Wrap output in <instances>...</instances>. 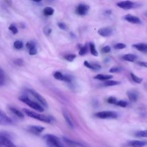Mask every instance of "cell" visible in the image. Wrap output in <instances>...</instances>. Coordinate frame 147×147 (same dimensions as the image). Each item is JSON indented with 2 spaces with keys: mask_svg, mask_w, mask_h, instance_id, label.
<instances>
[{
  "mask_svg": "<svg viewBox=\"0 0 147 147\" xmlns=\"http://www.w3.org/2000/svg\"><path fill=\"white\" fill-rule=\"evenodd\" d=\"M137 64L141 67L147 68V62H145V61H137Z\"/></svg>",
  "mask_w": 147,
  "mask_h": 147,
  "instance_id": "cell-42",
  "label": "cell"
},
{
  "mask_svg": "<svg viewBox=\"0 0 147 147\" xmlns=\"http://www.w3.org/2000/svg\"><path fill=\"white\" fill-rule=\"evenodd\" d=\"M47 143L49 147H63L59 139L52 134H47L44 136Z\"/></svg>",
  "mask_w": 147,
  "mask_h": 147,
  "instance_id": "cell-3",
  "label": "cell"
},
{
  "mask_svg": "<svg viewBox=\"0 0 147 147\" xmlns=\"http://www.w3.org/2000/svg\"><path fill=\"white\" fill-rule=\"evenodd\" d=\"M0 147H16L8 137L0 135Z\"/></svg>",
  "mask_w": 147,
  "mask_h": 147,
  "instance_id": "cell-9",
  "label": "cell"
},
{
  "mask_svg": "<svg viewBox=\"0 0 147 147\" xmlns=\"http://www.w3.org/2000/svg\"><path fill=\"white\" fill-rule=\"evenodd\" d=\"M75 147H77V146H75Z\"/></svg>",
  "mask_w": 147,
  "mask_h": 147,
  "instance_id": "cell-46",
  "label": "cell"
},
{
  "mask_svg": "<svg viewBox=\"0 0 147 147\" xmlns=\"http://www.w3.org/2000/svg\"><path fill=\"white\" fill-rule=\"evenodd\" d=\"M9 29L10 30V31L13 33V34H17L18 33V29L17 27H16L15 25H14L13 24H11L9 27Z\"/></svg>",
  "mask_w": 147,
  "mask_h": 147,
  "instance_id": "cell-35",
  "label": "cell"
},
{
  "mask_svg": "<svg viewBox=\"0 0 147 147\" xmlns=\"http://www.w3.org/2000/svg\"><path fill=\"white\" fill-rule=\"evenodd\" d=\"M52 32V29L49 27H46L44 29V33L46 35H49L51 34Z\"/></svg>",
  "mask_w": 147,
  "mask_h": 147,
  "instance_id": "cell-43",
  "label": "cell"
},
{
  "mask_svg": "<svg viewBox=\"0 0 147 147\" xmlns=\"http://www.w3.org/2000/svg\"><path fill=\"white\" fill-rule=\"evenodd\" d=\"M135 136L138 137H147V130L137 132L135 133Z\"/></svg>",
  "mask_w": 147,
  "mask_h": 147,
  "instance_id": "cell-29",
  "label": "cell"
},
{
  "mask_svg": "<svg viewBox=\"0 0 147 147\" xmlns=\"http://www.w3.org/2000/svg\"><path fill=\"white\" fill-rule=\"evenodd\" d=\"M24 44L23 42L21 40H16L14 43V47L15 48L17 49H20L23 48Z\"/></svg>",
  "mask_w": 147,
  "mask_h": 147,
  "instance_id": "cell-28",
  "label": "cell"
},
{
  "mask_svg": "<svg viewBox=\"0 0 147 147\" xmlns=\"http://www.w3.org/2000/svg\"><path fill=\"white\" fill-rule=\"evenodd\" d=\"M90 9V6L88 5L80 4H79L76 9V12L78 15L80 16H85L88 13Z\"/></svg>",
  "mask_w": 147,
  "mask_h": 147,
  "instance_id": "cell-8",
  "label": "cell"
},
{
  "mask_svg": "<svg viewBox=\"0 0 147 147\" xmlns=\"http://www.w3.org/2000/svg\"><path fill=\"white\" fill-rule=\"evenodd\" d=\"M147 144L146 141L133 140L129 142V145L131 147H143Z\"/></svg>",
  "mask_w": 147,
  "mask_h": 147,
  "instance_id": "cell-15",
  "label": "cell"
},
{
  "mask_svg": "<svg viewBox=\"0 0 147 147\" xmlns=\"http://www.w3.org/2000/svg\"><path fill=\"white\" fill-rule=\"evenodd\" d=\"M84 65L87 68L93 70H98L101 68V66L99 65H98V64H91L86 60L84 61Z\"/></svg>",
  "mask_w": 147,
  "mask_h": 147,
  "instance_id": "cell-16",
  "label": "cell"
},
{
  "mask_svg": "<svg viewBox=\"0 0 147 147\" xmlns=\"http://www.w3.org/2000/svg\"><path fill=\"white\" fill-rule=\"evenodd\" d=\"M130 77H131L132 79L133 80L135 83H137L140 84L143 82V78L138 77L136 75H134L133 73H130Z\"/></svg>",
  "mask_w": 147,
  "mask_h": 147,
  "instance_id": "cell-25",
  "label": "cell"
},
{
  "mask_svg": "<svg viewBox=\"0 0 147 147\" xmlns=\"http://www.w3.org/2000/svg\"><path fill=\"white\" fill-rule=\"evenodd\" d=\"M26 47H27V48L29 49V50L30 49H31L32 48H34V47H36V45H35V43L34 41H28V43H27V44H26Z\"/></svg>",
  "mask_w": 147,
  "mask_h": 147,
  "instance_id": "cell-37",
  "label": "cell"
},
{
  "mask_svg": "<svg viewBox=\"0 0 147 147\" xmlns=\"http://www.w3.org/2000/svg\"><path fill=\"white\" fill-rule=\"evenodd\" d=\"M54 77L55 79L58 80H63L64 79V75L62 73L59 72V71H56L54 74Z\"/></svg>",
  "mask_w": 147,
  "mask_h": 147,
  "instance_id": "cell-27",
  "label": "cell"
},
{
  "mask_svg": "<svg viewBox=\"0 0 147 147\" xmlns=\"http://www.w3.org/2000/svg\"><path fill=\"white\" fill-rule=\"evenodd\" d=\"M127 47L126 44L124 43H117L114 46V48L116 49H123Z\"/></svg>",
  "mask_w": 147,
  "mask_h": 147,
  "instance_id": "cell-34",
  "label": "cell"
},
{
  "mask_svg": "<svg viewBox=\"0 0 147 147\" xmlns=\"http://www.w3.org/2000/svg\"><path fill=\"white\" fill-rule=\"evenodd\" d=\"M124 19L128 22L132 24H139L141 23V21L139 17L137 16H133L131 15H125L124 17Z\"/></svg>",
  "mask_w": 147,
  "mask_h": 147,
  "instance_id": "cell-10",
  "label": "cell"
},
{
  "mask_svg": "<svg viewBox=\"0 0 147 147\" xmlns=\"http://www.w3.org/2000/svg\"><path fill=\"white\" fill-rule=\"evenodd\" d=\"M98 34L102 37H109L113 34V30L111 28L105 27L102 28L98 30Z\"/></svg>",
  "mask_w": 147,
  "mask_h": 147,
  "instance_id": "cell-11",
  "label": "cell"
},
{
  "mask_svg": "<svg viewBox=\"0 0 147 147\" xmlns=\"http://www.w3.org/2000/svg\"><path fill=\"white\" fill-rule=\"evenodd\" d=\"M9 109H10V111L12 113H13V114H15L17 116L18 118H23L24 117V116L23 113L20 111V110H18L17 109L14 108V107H10L9 108Z\"/></svg>",
  "mask_w": 147,
  "mask_h": 147,
  "instance_id": "cell-20",
  "label": "cell"
},
{
  "mask_svg": "<svg viewBox=\"0 0 147 147\" xmlns=\"http://www.w3.org/2000/svg\"><path fill=\"white\" fill-rule=\"evenodd\" d=\"M117 5L123 9H131L136 7V4L130 1H124L118 2Z\"/></svg>",
  "mask_w": 147,
  "mask_h": 147,
  "instance_id": "cell-7",
  "label": "cell"
},
{
  "mask_svg": "<svg viewBox=\"0 0 147 147\" xmlns=\"http://www.w3.org/2000/svg\"><path fill=\"white\" fill-rule=\"evenodd\" d=\"M96 117L101 119H107V118H116L118 115L114 111H102L96 113Z\"/></svg>",
  "mask_w": 147,
  "mask_h": 147,
  "instance_id": "cell-4",
  "label": "cell"
},
{
  "mask_svg": "<svg viewBox=\"0 0 147 147\" xmlns=\"http://www.w3.org/2000/svg\"><path fill=\"white\" fill-rule=\"evenodd\" d=\"M18 99L22 102L25 103L26 105H27L28 106H29V107L39 111V112H43V111H44V108L40 104L31 100V99L29 98H28L27 96H23L19 97Z\"/></svg>",
  "mask_w": 147,
  "mask_h": 147,
  "instance_id": "cell-2",
  "label": "cell"
},
{
  "mask_svg": "<svg viewBox=\"0 0 147 147\" xmlns=\"http://www.w3.org/2000/svg\"><path fill=\"white\" fill-rule=\"evenodd\" d=\"M63 117H64V118H65L66 121L67 122L68 125H69V126H70L71 128H74V124H73V123H72V122L71 120L70 116H68V113H67V112H66V111H63Z\"/></svg>",
  "mask_w": 147,
  "mask_h": 147,
  "instance_id": "cell-22",
  "label": "cell"
},
{
  "mask_svg": "<svg viewBox=\"0 0 147 147\" xmlns=\"http://www.w3.org/2000/svg\"><path fill=\"white\" fill-rule=\"evenodd\" d=\"M12 124V120L5 113L0 110V125H9Z\"/></svg>",
  "mask_w": 147,
  "mask_h": 147,
  "instance_id": "cell-6",
  "label": "cell"
},
{
  "mask_svg": "<svg viewBox=\"0 0 147 147\" xmlns=\"http://www.w3.org/2000/svg\"><path fill=\"white\" fill-rule=\"evenodd\" d=\"M117 99L116 98L114 97H110L109 98H108L107 99V102L110 104H114V105H116V103L117 102Z\"/></svg>",
  "mask_w": 147,
  "mask_h": 147,
  "instance_id": "cell-33",
  "label": "cell"
},
{
  "mask_svg": "<svg viewBox=\"0 0 147 147\" xmlns=\"http://www.w3.org/2000/svg\"><path fill=\"white\" fill-rule=\"evenodd\" d=\"M127 96L128 97L130 101L133 102H137L139 98V94L138 92L134 90H130L127 92Z\"/></svg>",
  "mask_w": 147,
  "mask_h": 147,
  "instance_id": "cell-12",
  "label": "cell"
},
{
  "mask_svg": "<svg viewBox=\"0 0 147 147\" xmlns=\"http://www.w3.org/2000/svg\"><path fill=\"white\" fill-rule=\"evenodd\" d=\"M121 71H122L121 68H120L119 67H114L110 68L109 72L111 73H118L121 72Z\"/></svg>",
  "mask_w": 147,
  "mask_h": 147,
  "instance_id": "cell-36",
  "label": "cell"
},
{
  "mask_svg": "<svg viewBox=\"0 0 147 147\" xmlns=\"http://www.w3.org/2000/svg\"><path fill=\"white\" fill-rule=\"evenodd\" d=\"M76 55L75 54H68V55H66L64 56V58H65L66 60H67L68 61H72L74 59L76 58Z\"/></svg>",
  "mask_w": 147,
  "mask_h": 147,
  "instance_id": "cell-31",
  "label": "cell"
},
{
  "mask_svg": "<svg viewBox=\"0 0 147 147\" xmlns=\"http://www.w3.org/2000/svg\"><path fill=\"white\" fill-rule=\"evenodd\" d=\"M133 47L143 53L147 54V44L138 43L133 45Z\"/></svg>",
  "mask_w": 147,
  "mask_h": 147,
  "instance_id": "cell-14",
  "label": "cell"
},
{
  "mask_svg": "<svg viewBox=\"0 0 147 147\" xmlns=\"http://www.w3.org/2000/svg\"><path fill=\"white\" fill-rule=\"evenodd\" d=\"M116 105H117L120 107H122V108H126L127 105H128V103L126 101H123V100H120V101H118L117 103H116Z\"/></svg>",
  "mask_w": 147,
  "mask_h": 147,
  "instance_id": "cell-32",
  "label": "cell"
},
{
  "mask_svg": "<svg viewBox=\"0 0 147 147\" xmlns=\"http://www.w3.org/2000/svg\"><path fill=\"white\" fill-rule=\"evenodd\" d=\"M44 128L41 126H30L28 127V130L35 134H39L44 130Z\"/></svg>",
  "mask_w": 147,
  "mask_h": 147,
  "instance_id": "cell-13",
  "label": "cell"
},
{
  "mask_svg": "<svg viewBox=\"0 0 147 147\" xmlns=\"http://www.w3.org/2000/svg\"><path fill=\"white\" fill-rule=\"evenodd\" d=\"M5 81V72L4 70L0 68V86L4 85Z\"/></svg>",
  "mask_w": 147,
  "mask_h": 147,
  "instance_id": "cell-26",
  "label": "cell"
},
{
  "mask_svg": "<svg viewBox=\"0 0 147 147\" xmlns=\"http://www.w3.org/2000/svg\"><path fill=\"white\" fill-rule=\"evenodd\" d=\"M54 12H55V10H54L53 8L50 6H47L44 9L43 13L45 16H50L54 15Z\"/></svg>",
  "mask_w": 147,
  "mask_h": 147,
  "instance_id": "cell-21",
  "label": "cell"
},
{
  "mask_svg": "<svg viewBox=\"0 0 147 147\" xmlns=\"http://www.w3.org/2000/svg\"><path fill=\"white\" fill-rule=\"evenodd\" d=\"M113 77L111 75H103V74H98L94 77V79L99 80H109L111 79Z\"/></svg>",
  "mask_w": 147,
  "mask_h": 147,
  "instance_id": "cell-19",
  "label": "cell"
},
{
  "mask_svg": "<svg viewBox=\"0 0 147 147\" xmlns=\"http://www.w3.org/2000/svg\"><path fill=\"white\" fill-rule=\"evenodd\" d=\"M15 63L16 64V65L19 66H22L24 65V61L22 60V59H17V60H16L15 61Z\"/></svg>",
  "mask_w": 147,
  "mask_h": 147,
  "instance_id": "cell-41",
  "label": "cell"
},
{
  "mask_svg": "<svg viewBox=\"0 0 147 147\" xmlns=\"http://www.w3.org/2000/svg\"><path fill=\"white\" fill-rule=\"evenodd\" d=\"M87 50H88V48H87V46H84L80 47L79 51V55H81V56H83L87 52Z\"/></svg>",
  "mask_w": 147,
  "mask_h": 147,
  "instance_id": "cell-30",
  "label": "cell"
},
{
  "mask_svg": "<svg viewBox=\"0 0 147 147\" xmlns=\"http://www.w3.org/2000/svg\"><path fill=\"white\" fill-rule=\"evenodd\" d=\"M121 84V82L117 81V80H109L104 83V86H113Z\"/></svg>",
  "mask_w": 147,
  "mask_h": 147,
  "instance_id": "cell-23",
  "label": "cell"
},
{
  "mask_svg": "<svg viewBox=\"0 0 147 147\" xmlns=\"http://www.w3.org/2000/svg\"><path fill=\"white\" fill-rule=\"evenodd\" d=\"M122 59L125 61H129V62H133V61H136L137 59V56L136 55H134V54H128L123 56Z\"/></svg>",
  "mask_w": 147,
  "mask_h": 147,
  "instance_id": "cell-18",
  "label": "cell"
},
{
  "mask_svg": "<svg viewBox=\"0 0 147 147\" xmlns=\"http://www.w3.org/2000/svg\"><path fill=\"white\" fill-rule=\"evenodd\" d=\"M37 52V48H36V47H34V48H32L31 49H30L29 51V55H36Z\"/></svg>",
  "mask_w": 147,
  "mask_h": 147,
  "instance_id": "cell-39",
  "label": "cell"
},
{
  "mask_svg": "<svg viewBox=\"0 0 147 147\" xmlns=\"http://www.w3.org/2000/svg\"><path fill=\"white\" fill-rule=\"evenodd\" d=\"M89 47L90 49V53L92 55L95 56H97L98 55V53L97 51L96 47L92 43H90L89 44Z\"/></svg>",
  "mask_w": 147,
  "mask_h": 147,
  "instance_id": "cell-24",
  "label": "cell"
},
{
  "mask_svg": "<svg viewBox=\"0 0 147 147\" xmlns=\"http://www.w3.org/2000/svg\"><path fill=\"white\" fill-rule=\"evenodd\" d=\"M23 110L26 115H27L28 117L30 118H34V119L39 120L40 121L47 123H50L51 122V118L49 117H48V116L43 114H40L34 112V111H32L25 108L23 109Z\"/></svg>",
  "mask_w": 147,
  "mask_h": 147,
  "instance_id": "cell-1",
  "label": "cell"
},
{
  "mask_svg": "<svg viewBox=\"0 0 147 147\" xmlns=\"http://www.w3.org/2000/svg\"><path fill=\"white\" fill-rule=\"evenodd\" d=\"M63 81H65L66 82H71V78L68 75H64V79Z\"/></svg>",
  "mask_w": 147,
  "mask_h": 147,
  "instance_id": "cell-44",
  "label": "cell"
},
{
  "mask_svg": "<svg viewBox=\"0 0 147 147\" xmlns=\"http://www.w3.org/2000/svg\"><path fill=\"white\" fill-rule=\"evenodd\" d=\"M63 140H64V141H65L66 143H67V144H68V145H70L75 146H82V147H87L86 145H83V144L78 143V142H76L73 140H71L68 139L67 138H66V137H64Z\"/></svg>",
  "mask_w": 147,
  "mask_h": 147,
  "instance_id": "cell-17",
  "label": "cell"
},
{
  "mask_svg": "<svg viewBox=\"0 0 147 147\" xmlns=\"http://www.w3.org/2000/svg\"><path fill=\"white\" fill-rule=\"evenodd\" d=\"M58 27L60 28V29L62 30H67V27L65 23H58Z\"/></svg>",
  "mask_w": 147,
  "mask_h": 147,
  "instance_id": "cell-38",
  "label": "cell"
},
{
  "mask_svg": "<svg viewBox=\"0 0 147 147\" xmlns=\"http://www.w3.org/2000/svg\"><path fill=\"white\" fill-rule=\"evenodd\" d=\"M28 91L34 97L35 99H37V100L39 102V103L41 104V105H42L43 107V106L46 108L48 107V103H47V101L41 95H40L39 93H38L37 92L32 89L28 90Z\"/></svg>",
  "mask_w": 147,
  "mask_h": 147,
  "instance_id": "cell-5",
  "label": "cell"
},
{
  "mask_svg": "<svg viewBox=\"0 0 147 147\" xmlns=\"http://www.w3.org/2000/svg\"><path fill=\"white\" fill-rule=\"evenodd\" d=\"M146 16H147V14H146Z\"/></svg>",
  "mask_w": 147,
  "mask_h": 147,
  "instance_id": "cell-45",
  "label": "cell"
},
{
  "mask_svg": "<svg viewBox=\"0 0 147 147\" xmlns=\"http://www.w3.org/2000/svg\"><path fill=\"white\" fill-rule=\"evenodd\" d=\"M102 52L104 53H109L111 51V48L109 46H106L105 47H104L102 49Z\"/></svg>",
  "mask_w": 147,
  "mask_h": 147,
  "instance_id": "cell-40",
  "label": "cell"
}]
</instances>
